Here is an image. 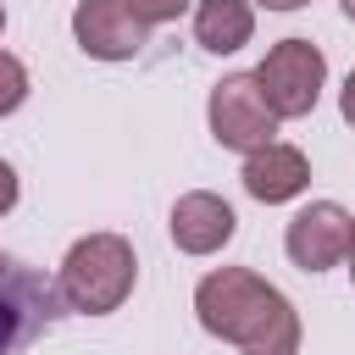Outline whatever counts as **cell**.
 <instances>
[{"label": "cell", "mask_w": 355, "mask_h": 355, "mask_svg": "<svg viewBox=\"0 0 355 355\" xmlns=\"http://www.w3.org/2000/svg\"><path fill=\"white\" fill-rule=\"evenodd\" d=\"M194 311L211 338H227L244 355H294L300 349V311L288 305L283 288H272L250 266H222V272L200 277Z\"/></svg>", "instance_id": "obj_1"}, {"label": "cell", "mask_w": 355, "mask_h": 355, "mask_svg": "<svg viewBox=\"0 0 355 355\" xmlns=\"http://www.w3.org/2000/svg\"><path fill=\"white\" fill-rule=\"evenodd\" d=\"M133 277H139L133 244L122 233H89L61 261V300L83 316H105L133 294Z\"/></svg>", "instance_id": "obj_2"}, {"label": "cell", "mask_w": 355, "mask_h": 355, "mask_svg": "<svg viewBox=\"0 0 355 355\" xmlns=\"http://www.w3.org/2000/svg\"><path fill=\"white\" fill-rule=\"evenodd\" d=\"M266 111L283 122V116H311L316 100H322V83H327V61L311 39H283L266 50V61L250 72Z\"/></svg>", "instance_id": "obj_3"}, {"label": "cell", "mask_w": 355, "mask_h": 355, "mask_svg": "<svg viewBox=\"0 0 355 355\" xmlns=\"http://www.w3.org/2000/svg\"><path fill=\"white\" fill-rule=\"evenodd\" d=\"M211 133H216L222 150H244V155H255V150L272 144L277 116L266 111V100H261V89H255L250 72H233V78H222L211 89Z\"/></svg>", "instance_id": "obj_4"}, {"label": "cell", "mask_w": 355, "mask_h": 355, "mask_svg": "<svg viewBox=\"0 0 355 355\" xmlns=\"http://www.w3.org/2000/svg\"><path fill=\"white\" fill-rule=\"evenodd\" d=\"M349 244H355V216H349L344 205H333V200L305 205V211L288 222V233H283L288 261L305 266V272H327V266H338V261L349 255Z\"/></svg>", "instance_id": "obj_5"}, {"label": "cell", "mask_w": 355, "mask_h": 355, "mask_svg": "<svg viewBox=\"0 0 355 355\" xmlns=\"http://www.w3.org/2000/svg\"><path fill=\"white\" fill-rule=\"evenodd\" d=\"M144 22L128 11V0H78L72 11V39L94 61H128L144 50Z\"/></svg>", "instance_id": "obj_6"}, {"label": "cell", "mask_w": 355, "mask_h": 355, "mask_svg": "<svg viewBox=\"0 0 355 355\" xmlns=\"http://www.w3.org/2000/svg\"><path fill=\"white\" fill-rule=\"evenodd\" d=\"M233 227H239V216H233V205H227L222 194L194 189V194H183V200L172 205V244H178L183 255H211V250H222V244L233 239Z\"/></svg>", "instance_id": "obj_7"}, {"label": "cell", "mask_w": 355, "mask_h": 355, "mask_svg": "<svg viewBox=\"0 0 355 355\" xmlns=\"http://www.w3.org/2000/svg\"><path fill=\"white\" fill-rule=\"evenodd\" d=\"M311 183V166H305V155L294 150V144H266V150H255L250 161H244V189L261 200V205H283V200H294L300 189Z\"/></svg>", "instance_id": "obj_8"}, {"label": "cell", "mask_w": 355, "mask_h": 355, "mask_svg": "<svg viewBox=\"0 0 355 355\" xmlns=\"http://www.w3.org/2000/svg\"><path fill=\"white\" fill-rule=\"evenodd\" d=\"M255 33V11L250 0H200L194 6V39L211 50V55H233L244 50Z\"/></svg>", "instance_id": "obj_9"}, {"label": "cell", "mask_w": 355, "mask_h": 355, "mask_svg": "<svg viewBox=\"0 0 355 355\" xmlns=\"http://www.w3.org/2000/svg\"><path fill=\"white\" fill-rule=\"evenodd\" d=\"M22 100H28V72H22V61H17V55H6V50H0V116H6V111H17Z\"/></svg>", "instance_id": "obj_10"}, {"label": "cell", "mask_w": 355, "mask_h": 355, "mask_svg": "<svg viewBox=\"0 0 355 355\" xmlns=\"http://www.w3.org/2000/svg\"><path fill=\"white\" fill-rule=\"evenodd\" d=\"M128 11L144 22V28H161V22H178L189 11V0H128Z\"/></svg>", "instance_id": "obj_11"}, {"label": "cell", "mask_w": 355, "mask_h": 355, "mask_svg": "<svg viewBox=\"0 0 355 355\" xmlns=\"http://www.w3.org/2000/svg\"><path fill=\"white\" fill-rule=\"evenodd\" d=\"M17 338H22V305H17L11 294H0V355H6Z\"/></svg>", "instance_id": "obj_12"}, {"label": "cell", "mask_w": 355, "mask_h": 355, "mask_svg": "<svg viewBox=\"0 0 355 355\" xmlns=\"http://www.w3.org/2000/svg\"><path fill=\"white\" fill-rule=\"evenodd\" d=\"M11 205H17V172L0 161V211H11Z\"/></svg>", "instance_id": "obj_13"}, {"label": "cell", "mask_w": 355, "mask_h": 355, "mask_svg": "<svg viewBox=\"0 0 355 355\" xmlns=\"http://www.w3.org/2000/svg\"><path fill=\"white\" fill-rule=\"evenodd\" d=\"M338 111H344V122H355V72H349L344 89H338Z\"/></svg>", "instance_id": "obj_14"}, {"label": "cell", "mask_w": 355, "mask_h": 355, "mask_svg": "<svg viewBox=\"0 0 355 355\" xmlns=\"http://www.w3.org/2000/svg\"><path fill=\"white\" fill-rule=\"evenodd\" d=\"M255 6H266V11H300V6H311V0H255Z\"/></svg>", "instance_id": "obj_15"}, {"label": "cell", "mask_w": 355, "mask_h": 355, "mask_svg": "<svg viewBox=\"0 0 355 355\" xmlns=\"http://www.w3.org/2000/svg\"><path fill=\"white\" fill-rule=\"evenodd\" d=\"M338 6H344V17H349V22H355V0H338Z\"/></svg>", "instance_id": "obj_16"}, {"label": "cell", "mask_w": 355, "mask_h": 355, "mask_svg": "<svg viewBox=\"0 0 355 355\" xmlns=\"http://www.w3.org/2000/svg\"><path fill=\"white\" fill-rule=\"evenodd\" d=\"M344 261H349V277H355V244H349V255H344Z\"/></svg>", "instance_id": "obj_17"}, {"label": "cell", "mask_w": 355, "mask_h": 355, "mask_svg": "<svg viewBox=\"0 0 355 355\" xmlns=\"http://www.w3.org/2000/svg\"><path fill=\"white\" fill-rule=\"evenodd\" d=\"M0 28H6V11H0Z\"/></svg>", "instance_id": "obj_18"}, {"label": "cell", "mask_w": 355, "mask_h": 355, "mask_svg": "<svg viewBox=\"0 0 355 355\" xmlns=\"http://www.w3.org/2000/svg\"><path fill=\"white\" fill-rule=\"evenodd\" d=\"M0 266H6V261H0Z\"/></svg>", "instance_id": "obj_19"}]
</instances>
